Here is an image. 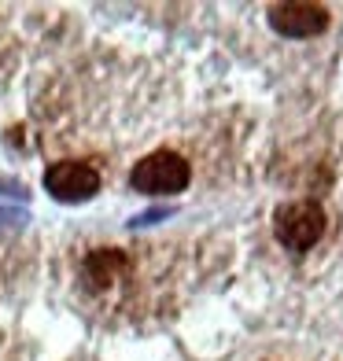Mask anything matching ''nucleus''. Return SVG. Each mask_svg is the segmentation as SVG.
<instances>
[{
  "label": "nucleus",
  "instance_id": "8",
  "mask_svg": "<svg viewBox=\"0 0 343 361\" xmlns=\"http://www.w3.org/2000/svg\"><path fill=\"white\" fill-rule=\"evenodd\" d=\"M0 195H11V200H30V192H26V185L23 180H15V177H0Z\"/></svg>",
  "mask_w": 343,
  "mask_h": 361
},
{
  "label": "nucleus",
  "instance_id": "4",
  "mask_svg": "<svg viewBox=\"0 0 343 361\" xmlns=\"http://www.w3.org/2000/svg\"><path fill=\"white\" fill-rule=\"evenodd\" d=\"M270 26L281 37H314L329 26V8L306 4V0H284L270 8Z\"/></svg>",
  "mask_w": 343,
  "mask_h": 361
},
{
  "label": "nucleus",
  "instance_id": "6",
  "mask_svg": "<svg viewBox=\"0 0 343 361\" xmlns=\"http://www.w3.org/2000/svg\"><path fill=\"white\" fill-rule=\"evenodd\" d=\"M174 214V207H155V210H144V214H137L133 221H129V228H144V225H155L162 218H170Z\"/></svg>",
  "mask_w": 343,
  "mask_h": 361
},
{
  "label": "nucleus",
  "instance_id": "3",
  "mask_svg": "<svg viewBox=\"0 0 343 361\" xmlns=\"http://www.w3.org/2000/svg\"><path fill=\"white\" fill-rule=\"evenodd\" d=\"M44 192L59 203H85L100 192V170L92 162L63 159L44 170Z\"/></svg>",
  "mask_w": 343,
  "mask_h": 361
},
{
  "label": "nucleus",
  "instance_id": "2",
  "mask_svg": "<svg viewBox=\"0 0 343 361\" xmlns=\"http://www.w3.org/2000/svg\"><path fill=\"white\" fill-rule=\"evenodd\" d=\"M192 180V166L185 155L177 152H152L144 155L133 170H129V188L133 192H144V195H177L185 192Z\"/></svg>",
  "mask_w": 343,
  "mask_h": 361
},
{
  "label": "nucleus",
  "instance_id": "5",
  "mask_svg": "<svg viewBox=\"0 0 343 361\" xmlns=\"http://www.w3.org/2000/svg\"><path fill=\"white\" fill-rule=\"evenodd\" d=\"M129 255L122 247H92L85 258H81V281H85L89 291H107L111 284H119L129 273Z\"/></svg>",
  "mask_w": 343,
  "mask_h": 361
},
{
  "label": "nucleus",
  "instance_id": "1",
  "mask_svg": "<svg viewBox=\"0 0 343 361\" xmlns=\"http://www.w3.org/2000/svg\"><path fill=\"white\" fill-rule=\"evenodd\" d=\"M325 207L318 200H296V203H281L273 210V236L284 251H310L314 243L325 236Z\"/></svg>",
  "mask_w": 343,
  "mask_h": 361
},
{
  "label": "nucleus",
  "instance_id": "7",
  "mask_svg": "<svg viewBox=\"0 0 343 361\" xmlns=\"http://www.w3.org/2000/svg\"><path fill=\"white\" fill-rule=\"evenodd\" d=\"M30 218H26V210H11V207H0V228H23Z\"/></svg>",
  "mask_w": 343,
  "mask_h": 361
}]
</instances>
